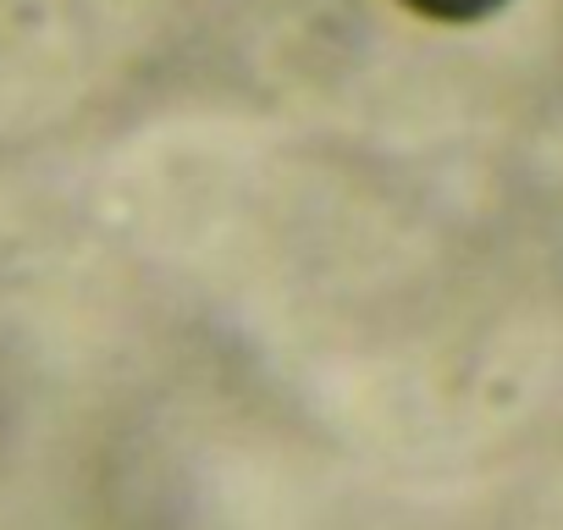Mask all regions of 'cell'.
<instances>
[{
	"label": "cell",
	"instance_id": "6da1fadb",
	"mask_svg": "<svg viewBox=\"0 0 563 530\" xmlns=\"http://www.w3.org/2000/svg\"><path fill=\"white\" fill-rule=\"evenodd\" d=\"M426 7H448V0H426ZM464 7H486V0H464Z\"/></svg>",
	"mask_w": 563,
	"mask_h": 530
}]
</instances>
